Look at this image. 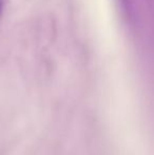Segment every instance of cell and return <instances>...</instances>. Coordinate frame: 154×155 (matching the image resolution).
<instances>
[{
  "mask_svg": "<svg viewBox=\"0 0 154 155\" xmlns=\"http://www.w3.org/2000/svg\"><path fill=\"white\" fill-rule=\"evenodd\" d=\"M0 12H1V3H0Z\"/></svg>",
  "mask_w": 154,
  "mask_h": 155,
  "instance_id": "1",
  "label": "cell"
}]
</instances>
